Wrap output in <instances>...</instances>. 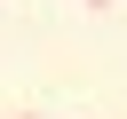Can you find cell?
<instances>
[{
	"instance_id": "obj_1",
	"label": "cell",
	"mask_w": 127,
	"mask_h": 119,
	"mask_svg": "<svg viewBox=\"0 0 127 119\" xmlns=\"http://www.w3.org/2000/svg\"><path fill=\"white\" fill-rule=\"evenodd\" d=\"M95 8H103V0H95Z\"/></svg>"
}]
</instances>
